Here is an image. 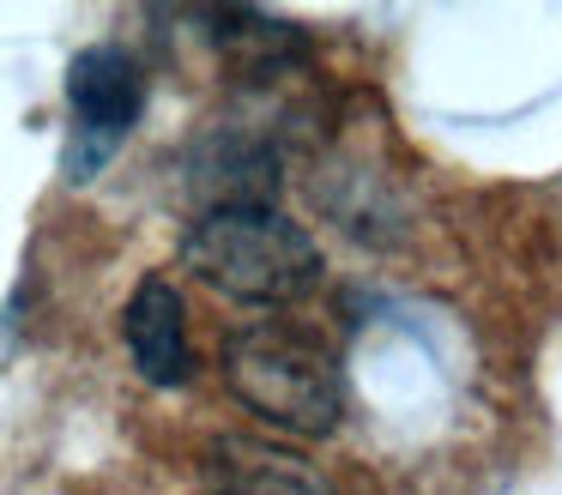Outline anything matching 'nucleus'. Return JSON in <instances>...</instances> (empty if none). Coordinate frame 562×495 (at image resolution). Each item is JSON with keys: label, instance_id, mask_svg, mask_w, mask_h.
<instances>
[{"label": "nucleus", "instance_id": "nucleus-1", "mask_svg": "<svg viewBox=\"0 0 562 495\" xmlns=\"http://www.w3.org/2000/svg\"><path fill=\"white\" fill-rule=\"evenodd\" d=\"M224 386L243 410L284 435H321L339 429L345 417V369L333 345L303 320H248L224 338Z\"/></svg>", "mask_w": 562, "mask_h": 495}, {"label": "nucleus", "instance_id": "nucleus-3", "mask_svg": "<svg viewBox=\"0 0 562 495\" xmlns=\"http://www.w3.org/2000/svg\"><path fill=\"white\" fill-rule=\"evenodd\" d=\"M67 109H74V151L67 176L86 181L115 157L122 133L146 115V72L122 48H86L67 67Z\"/></svg>", "mask_w": 562, "mask_h": 495}, {"label": "nucleus", "instance_id": "nucleus-4", "mask_svg": "<svg viewBox=\"0 0 562 495\" xmlns=\"http://www.w3.org/2000/svg\"><path fill=\"white\" fill-rule=\"evenodd\" d=\"M122 338L134 369L146 374L151 386H182L194 374V350H188V308L182 290L170 278H139V290L122 308Z\"/></svg>", "mask_w": 562, "mask_h": 495}, {"label": "nucleus", "instance_id": "nucleus-2", "mask_svg": "<svg viewBox=\"0 0 562 495\" xmlns=\"http://www.w3.org/2000/svg\"><path fill=\"white\" fill-rule=\"evenodd\" d=\"M182 266L231 302L284 308L321 284V248L279 205H206L182 236Z\"/></svg>", "mask_w": 562, "mask_h": 495}, {"label": "nucleus", "instance_id": "nucleus-5", "mask_svg": "<svg viewBox=\"0 0 562 495\" xmlns=\"http://www.w3.org/2000/svg\"><path fill=\"white\" fill-rule=\"evenodd\" d=\"M212 459H218V495H327V483L279 447L224 441Z\"/></svg>", "mask_w": 562, "mask_h": 495}]
</instances>
